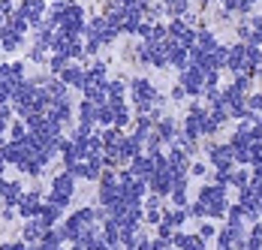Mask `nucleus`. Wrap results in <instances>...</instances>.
Returning a JSON list of instances; mask_svg holds the SVG:
<instances>
[{
  "mask_svg": "<svg viewBox=\"0 0 262 250\" xmlns=\"http://www.w3.org/2000/svg\"><path fill=\"white\" fill-rule=\"evenodd\" d=\"M130 94H133V102H136V115H151V109L157 106L160 94L157 88L148 81V78H133L130 81Z\"/></svg>",
  "mask_w": 262,
  "mask_h": 250,
  "instance_id": "1",
  "label": "nucleus"
},
{
  "mask_svg": "<svg viewBox=\"0 0 262 250\" xmlns=\"http://www.w3.org/2000/svg\"><path fill=\"white\" fill-rule=\"evenodd\" d=\"M73 196H76V178L63 169L60 175L52 178V187H49V202L60 205V208H67V205L73 202Z\"/></svg>",
  "mask_w": 262,
  "mask_h": 250,
  "instance_id": "2",
  "label": "nucleus"
},
{
  "mask_svg": "<svg viewBox=\"0 0 262 250\" xmlns=\"http://www.w3.org/2000/svg\"><path fill=\"white\" fill-rule=\"evenodd\" d=\"M205 121H208V109H202V106H190V112H187V118H184V136L187 139H199V136H205Z\"/></svg>",
  "mask_w": 262,
  "mask_h": 250,
  "instance_id": "3",
  "label": "nucleus"
},
{
  "mask_svg": "<svg viewBox=\"0 0 262 250\" xmlns=\"http://www.w3.org/2000/svg\"><path fill=\"white\" fill-rule=\"evenodd\" d=\"M46 6H49V0H18L15 12H18L30 27H39L46 22Z\"/></svg>",
  "mask_w": 262,
  "mask_h": 250,
  "instance_id": "4",
  "label": "nucleus"
},
{
  "mask_svg": "<svg viewBox=\"0 0 262 250\" xmlns=\"http://www.w3.org/2000/svg\"><path fill=\"white\" fill-rule=\"evenodd\" d=\"M42 190L36 187V190H27V193H21V199H18V205H15V214L21 217V220H30V217H39V208H42Z\"/></svg>",
  "mask_w": 262,
  "mask_h": 250,
  "instance_id": "5",
  "label": "nucleus"
},
{
  "mask_svg": "<svg viewBox=\"0 0 262 250\" xmlns=\"http://www.w3.org/2000/svg\"><path fill=\"white\" fill-rule=\"evenodd\" d=\"M181 88L184 94H190V97H199L202 91H205V73L199 70V67H184L181 70Z\"/></svg>",
  "mask_w": 262,
  "mask_h": 250,
  "instance_id": "6",
  "label": "nucleus"
},
{
  "mask_svg": "<svg viewBox=\"0 0 262 250\" xmlns=\"http://www.w3.org/2000/svg\"><path fill=\"white\" fill-rule=\"evenodd\" d=\"M208 157L217 172H232V166H235V157H232L229 145H208Z\"/></svg>",
  "mask_w": 262,
  "mask_h": 250,
  "instance_id": "7",
  "label": "nucleus"
},
{
  "mask_svg": "<svg viewBox=\"0 0 262 250\" xmlns=\"http://www.w3.org/2000/svg\"><path fill=\"white\" fill-rule=\"evenodd\" d=\"M154 169H157V163H154V157L151 154H136L130 160V172L136 178H142V181H151V175H154Z\"/></svg>",
  "mask_w": 262,
  "mask_h": 250,
  "instance_id": "8",
  "label": "nucleus"
},
{
  "mask_svg": "<svg viewBox=\"0 0 262 250\" xmlns=\"http://www.w3.org/2000/svg\"><path fill=\"white\" fill-rule=\"evenodd\" d=\"M67 88H76V91H81L84 88V81H88V73H84V67L81 64H67V70L57 75Z\"/></svg>",
  "mask_w": 262,
  "mask_h": 250,
  "instance_id": "9",
  "label": "nucleus"
},
{
  "mask_svg": "<svg viewBox=\"0 0 262 250\" xmlns=\"http://www.w3.org/2000/svg\"><path fill=\"white\" fill-rule=\"evenodd\" d=\"M226 67H229L232 73H244V70H247V46H244V43H238V46L229 49V54H226Z\"/></svg>",
  "mask_w": 262,
  "mask_h": 250,
  "instance_id": "10",
  "label": "nucleus"
},
{
  "mask_svg": "<svg viewBox=\"0 0 262 250\" xmlns=\"http://www.w3.org/2000/svg\"><path fill=\"white\" fill-rule=\"evenodd\" d=\"M21 43H25V33L12 30L9 25H3V30H0V49L3 51H15V49H21Z\"/></svg>",
  "mask_w": 262,
  "mask_h": 250,
  "instance_id": "11",
  "label": "nucleus"
},
{
  "mask_svg": "<svg viewBox=\"0 0 262 250\" xmlns=\"http://www.w3.org/2000/svg\"><path fill=\"white\" fill-rule=\"evenodd\" d=\"M21 193H25L21 181H6V187H3V196H0L3 208H15V205H18V199H21Z\"/></svg>",
  "mask_w": 262,
  "mask_h": 250,
  "instance_id": "12",
  "label": "nucleus"
},
{
  "mask_svg": "<svg viewBox=\"0 0 262 250\" xmlns=\"http://www.w3.org/2000/svg\"><path fill=\"white\" fill-rule=\"evenodd\" d=\"M154 127H157L154 133L160 136V142H163V145H172V142H175V133H178V124H175L172 118H166V115H163V118H160V121H157Z\"/></svg>",
  "mask_w": 262,
  "mask_h": 250,
  "instance_id": "13",
  "label": "nucleus"
},
{
  "mask_svg": "<svg viewBox=\"0 0 262 250\" xmlns=\"http://www.w3.org/2000/svg\"><path fill=\"white\" fill-rule=\"evenodd\" d=\"M42 232H46V226L39 223V217H30V220H25V226H21V241H25V244H33V241L42 238Z\"/></svg>",
  "mask_w": 262,
  "mask_h": 250,
  "instance_id": "14",
  "label": "nucleus"
},
{
  "mask_svg": "<svg viewBox=\"0 0 262 250\" xmlns=\"http://www.w3.org/2000/svg\"><path fill=\"white\" fill-rule=\"evenodd\" d=\"M60 214H63V208L46 199V202H42V208H39V223H42L46 229H49V226H54L57 220H60Z\"/></svg>",
  "mask_w": 262,
  "mask_h": 250,
  "instance_id": "15",
  "label": "nucleus"
},
{
  "mask_svg": "<svg viewBox=\"0 0 262 250\" xmlns=\"http://www.w3.org/2000/svg\"><path fill=\"white\" fill-rule=\"evenodd\" d=\"M108 106H112V102H108ZM112 115H115V118H112V127H118V130L130 127L133 115H130V109H127L124 102H115V106H112Z\"/></svg>",
  "mask_w": 262,
  "mask_h": 250,
  "instance_id": "16",
  "label": "nucleus"
},
{
  "mask_svg": "<svg viewBox=\"0 0 262 250\" xmlns=\"http://www.w3.org/2000/svg\"><path fill=\"white\" fill-rule=\"evenodd\" d=\"M105 94H108V102H112V106H115V102H124V97H127V85H124L121 78H112L108 88H105Z\"/></svg>",
  "mask_w": 262,
  "mask_h": 250,
  "instance_id": "17",
  "label": "nucleus"
},
{
  "mask_svg": "<svg viewBox=\"0 0 262 250\" xmlns=\"http://www.w3.org/2000/svg\"><path fill=\"white\" fill-rule=\"evenodd\" d=\"M196 49H202V51H214L217 49V39H214L211 30H199V33H196Z\"/></svg>",
  "mask_w": 262,
  "mask_h": 250,
  "instance_id": "18",
  "label": "nucleus"
},
{
  "mask_svg": "<svg viewBox=\"0 0 262 250\" xmlns=\"http://www.w3.org/2000/svg\"><path fill=\"white\" fill-rule=\"evenodd\" d=\"M27 133H30V130H27V124L21 121V118L12 121V124H9V142H25Z\"/></svg>",
  "mask_w": 262,
  "mask_h": 250,
  "instance_id": "19",
  "label": "nucleus"
},
{
  "mask_svg": "<svg viewBox=\"0 0 262 250\" xmlns=\"http://www.w3.org/2000/svg\"><path fill=\"white\" fill-rule=\"evenodd\" d=\"M187 3L190 0H163V6L169 9V15H175V18H181L184 12H187Z\"/></svg>",
  "mask_w": 262,
  "mask_h": 250,
  "instance_id": "20",
  "label": "nucleus"
},
{
  "mask_svg": "<svg viewBox=\"0 0 262 250\" xmlns=\"http://www.w3.org/2000/svg\"><path fill=\"white\" fill-rule=\"evenodd\" d=\"M112 106L108 102H103V106H97V127H112Z\"/></svg>",
  "mask_w": 262,
  "mask_h": 250,
  "instance_id": "21",
  "label": "nucleus"
},
{
  "mask_svg": "<svg viewBox=\"0 0 262 250\" xmlns=\"http://www.w3.org/2000/svg\"><path fill=\"white\" fill-rule=\"evenodd\" d=\"M30 60H33V64H49V51L39 49V46H33V49H30Z\"/></svg>",
  "mask_w": 262,
  "mask_h": 250,
  "instance_id": "22",
  "label": "nucleus"
},
{
  "mask_svg": "<svg viewBox=\"0 0 262 250\" xmlns=\"http://www.w3.org/2000/svg\"><path fill=\"white\" fill-rule=\"evenodd\" d=\"M229 184H235V187H247V184H250V175H247L244 169H241V172H232V175H229Z\"/></svg>",
  "mask_w": 262,
  "mask_h": 250,
  "instance_id": "23",
  "label": "nucleus"
},
{
  "mask_svg": "<svg viewBox=\"0 0 262 250\" xmlns=\"http://www.w3.org/2000/svg\"><path fill=\"white\" fill-rule=\"evenodd\" d=\"M244 106H247L250 112H259V109H262V94H256V97H250V100L244 102Z\"/></svg>",
  "mask_w": 262,
  "mask_h": 250,
  "instance_id": "24",
  "label": "nucleus"
},
{
  "mask_svg": "<svg viewBox=\"0 0 262 250\" xmlns=\"http://www.w3.org/2000/svg\"><path fill=\"white\" fill-rule=\"evenodd\" d=\"M214 235H217V232H214V226L211 223H205L202 229H199V238H202V241H208V238H214Z\"/></svg>",
  "mask_w": 262,
  "mask_h": 250,
  "instance_id": "25",
  "label": "nucleus"
},
{
  "mask_svg": "<svg viewBox=\"0 0 262 250\" xmlns=\"http://www.w3.org/2000/svg\"><path fill=\"white\" fill-rule=\"evenodd\" d=\"M25 241H9V244H0V250H21Z\"/></svg>",
  "mask_w": 262,
  "mask_h": 250,
  "instance_id": "26",
  "label": "nucleus"
},
{
  "mask_svg": "<svg viewBox=\"0 0 262 250\" xmlns=\"http://www.w3.org/2000/svg\"><path fill=\"white\" fill-rule=\"evenodd\" d=\"M184 97H187V94H184L181 85H178V88H172V100H184Z\"/></svg>",
  "mask_w": 262,
  "mask_h": 250,
  "instance_id": "27",
  "label": "nucleus"
},
{
  "mask_svg": "<svg viewBox=\"0 0 262 250\" xmlns=\"http://www.w3.org/2000/svg\"><path fill=\"white\" fill-rule=\"evenodd\" d=\"M190 172H193V175H205V166H202V163H193Z\"/></svg>",
  "mask_w": 262,
  "mask_h": 250,
  "instance_id": "28",
  "label": "nucleus"
},
{
  "mask_svg": "<svg viewBox=\"0 0 262 250\" xmlns=\"http://www.w3.org/2000/svg\"><path fill=\"white\" fill-rule=\"evenodd\" d=\"M94 250H112V247H108L105 241H100V244H97V247H94Z\"/></svg>",
  "mask_w": 262,
  "mask_h": 250,
  "instance_id": "29",
  "label": "nucleus"
},
{
  "mask_svg": "<svg viewBox=\"0 0 262 250\" xmlns=\"http://www.w3.org/2000/svg\"><path fill=\"white\" fill-rule=\"evenodd\" d=\"M70 250H84V247H81L79 241H73V244H70Z\"/></svg>",
  "mask_w": 262,
  "mask_h": 250,
  "instance_id": "30",
  "label": "nucleus"
},
{
  "mask_svg": "<svg viewBox=\"0 0 262 250\" xmlns=\"http://www.w3.org/2000/svg\"><path fill=\"white\" fill-rule=\"evenodd\" d=\"M21 250H39V247H30V244H21Z\"/></svg>",
  "mask_w": 262,
  "mask_h": 250,
  "instance_id": "31",
  "label": "nucleus"
},
{
  "mask_svg": "<svg viewBox=\"0 0 262 250\" xmlns=\"http://www.w3.org/2000/svg\"><path fill=\"white\" fill-rule=\"evenodd\" d=\"M0 145H6V139H3V133H0Z\"/></svg>",
  "mask_w": 262,
  "mask_h": 250,
  "instance_id": "32",
  "label": "nucleus"
},
{
  "mask_svg": "<svg viewBox=\"0 0 262 250\" xmlns=\"http://www.w3.org/2000/svg\"><path fill=\"white\" fill-rule=\"evenodd\" d=\"M57 250H60V247H57Z\"/></svg>",
  "mask_w": 262,
  "mask_h": 250,
  "instance_id": "33",
  "label": "nucleus"
}]
</instances>
